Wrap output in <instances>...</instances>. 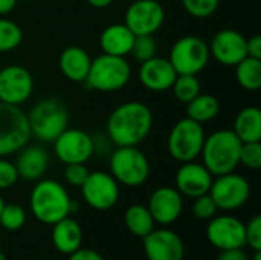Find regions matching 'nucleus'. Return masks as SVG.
<instances>
[{
    "mask_svg": "<svg viewBox=\"0 0 261 260\" xmlns=\"http://www.w3.org/2000/svg\"><path fill=\"white\" fill-rule=\"evenodd\" d=\"M153 129V112L141 101H127L112 110L106 132L116 147L139 146Z\"/></svg>",
    "mask_w": 261,
    "mask_h": 260,
    "instance_id": "1",
    "label": "nucleus"
},
{
    "mask_svg": "<svg viewBox=\"0 0 261 260\" xmlns=\"http://www.w3.org/2000/svg\"><path fill=\"white\" fill-rule=\"evenodd\" d=\"M32 216L46 225H54L63 218L72 216L78 205L70 199L66 187L54 179H38L29 196Z\"/></svg>",
    "mask_w": 261,
    "mask_h": 260,
    "instance_id": "2",
    "label": "nucleus"
},
{
    "mask_svg": "<svg viewBox=\"0 0 261 260\" xmlns=\"http://www.w3.org/2000/svg\"><path fill=\"white\" fill-rule=\"evenodd\" d=\"M242 141L232 132V129H220L206 135L202 147V164L210 170L213 176L226 175L236 172L240 166Z\"/></svg>",
    "mask_w": 261,
    "mask_h": 260,
    "instance_id": "3",
    "label": "nucleus"
},
{
    "mask_svg": "<svg viewBox=\"0 0 261 260\" xmlns=\"http://www.w3.org/2000/svg\"><path fill=\"white\" fill-rule=\"evenodd\" d=\"M132 78V66L125 57L101 54L92 58L86 86L98 92H116L124 89Z\"/></svg>",
    "mask_w": 261,
    "mask_h": 260,
    "instance_id": "4",
    "label": "nucleus"
},
{
    "mask_svg": "<svg viewBox=\"0 0 261 260\" xmlns=\"http://www.w3.org/2000/svg\"><path fill=\"white\" fill-rule=\"evenodd\" d=\"M26 116L31 135L43 143H52L69 124V112L57 98L38 100Z\"/></svg>",
    "mask_w": 261,
    "mask_h": 260,
    "instance_id": "5",
    "label": "nucleus"
},
{
    "mask_svg": "<svg viewBox=\"0 0 261 260\" xmlns=\"http://www.w3.org/2000/svg\"><path fill=\"white\" fill-rule=\"evenodd\" d=\"M206 133L203 124L196 123L190 118L179 120L170 130L167 139V149L173 159L182 162L196 161L205 143Z\"/></svg>",
    "mask_w": 261,
    "mask_h": 260,
    "instance_id": "6",
    "label": "nucleus"
},
{
    "mask_svg": "<svg viewBox=\"0 0 261 260\" xmlns=\"http://www.w3.org/2000/svg\"><path fill=\"white\" fill-rule=\"evenodd\" d=\"M109 167L116 182L125 187H139L145 184L150 176L148 158L138 146L118 147L110 156Z\"/></svg>",
    "mask_w": 261,
    "mask_h": 260,
    "instance_id": "7",
    "label": "nucleus"
},
{
    "mask_svg": "<svg viewBox=\"0 0 261 260\" xmlns=\"http://www.w3.org/2000/svg\"><path fill=\"white\" fill-rule=\"evenodd\" d=\"M26 112L20 106L0 103V158L15 155L31 139Z\"/></svg>",
    "mask_w": 261,
    "mask_h": 260,
    "instance_id": "8",
    "label": "nucleus"
},
{
    "mask_svg": "<svg viewBox=\"0 0 261 260\" xmlns=\"http://www.w3.org/2000/svg\"><path fill=\"white\" fill-rule=\"evenodd\" d=\"M208 43L197 35L180 37L170 49L168 60L177 75H197L210 63Z\"/></svg>",
    "mask_w": 261,
    "mask_h": 260,
    "instance_id": "9",
    "label": "nucleus"
},
{
    "mask_svg": "<svg viewBox=\"0 0 261 260\" xmlns=\"http://www.w3.org/2000/svg\"><path fill=\"white\" fill-rule=\"evenodd\" d=\"M210 195L219 210L234 211L242 208L249 201L251 184L245 176L231 172L226 175L216 176V179H213Z\"/></svg>",
    "mask_w": 261,
    "mask_h": 260,
    "instance_id": "10",
    "label": "nucleus"
},
{
    "mask_svg": "<svg viewBox=\"0 0 261 260\" xmlns=\"http://www.w3.org/2000/svg\"><path fill=\"white\" fill-rule=\"evenodd\" d=\"M165 21V9L158 0H135L124 14V25L135 35H154Z\"/></svg>",
    "mask_w": 261,
    "mask_h": 260,
    "instance_id": "11",
    "label": "nucleus"
},
{
    "mask_svg": "<svg viewBox=\"0 0 261 260\" xmlns=\"http://www.w3.org/2000/svg\"><path fill=\"white\" fill-rule=\"evenodd\" d=\"M84 202L98 211L113 208L119 201V184L107 172H90L80 187Z\"/></svg>",
    "mask_w": 261,
    "mask_h": 260,
    "instance_id": "12",
    "label": "nucleus"
},
{
    "mask_svg": "<svg viewBox=\"0 0 261 260\" xmlns=\"http://www.w3.org/2000/svg\"><path fill=\"white\" fill-rule=\"evenodd\" d=\"M55 156L66 164H86L93 152L95 141L93 138L81 129H66L54 141Z\"/></svg>",
    "mask_w": 261,
    "mask_h": 260,
    "instance_id": "13",
    "label": "nucleus"
},
{
    "mask_svg": "<svg viewBox=\"0 0 261 260\" xmlns=\"http://www.w3.org/2000/svg\"><path fill=\"white\" fill-rule=\"evenodd\" d=\"M34 92L31 72L20 64H9L0 69V103L11 106L24 104Z\"/></svg>",
    "mask_w": 261,
    "mask_h": 260,
    "instance_id": "14",
    "label": "nucleus"
},
{
    "mask_svg": "<svg viewBox=\"0 0 261 260\" xmlns=\"http://www.w3.org/2000/svg\"><path fill=\"white\" fill-rule=\"evenodd\" d=\"M206 239L217 250L245 248V224L229 215L214 216L206 227Z\"/></svg>",
    "mask_w": 261,
    "mask_h": 260,
    "instance_id": "15",
    "label": "nucleus"
},
{
    "mask_svg": "<svg viewBox=\"0 0 261 260\" xmlns=\"http://www.w3.org/2000/svg\"><path fill=\"white\" fill-rule=\"evenodd\" d=\"M210 55L222 66L234 67L246 54V37L236 29H220L208 43Z\"/></svg>",
    "mask_w": 261,
    "mask_h": 260,
    "instance_id": "16",
    "label": "nucleus"
},
{
    "mask_svg": "<svg viewBox=\"0 0 261 260\" xmlns=\"http://www.w3.org/2000/svg\"><path fill=\"white\" fill-rule=\"evenodd\" d=\"M142 244L148 260H184L185 256L182 238L168 228H154L142 238Z\"/></svg>",
    "mask_w": 261,
    "mask_h": 260,
    "instance_id": "17",
    "label": "nucleus"
},
{
    "mask_svg": "<svg viewBox=\"0 0 261 260\" xmlns=\"http://www.w3.org/2000/svg\"><path fill=\"white\" fill-rule=\"evenodd\" d=\"M147 208L156 224L167 227L180 218L184 210V198L176 187L164 185L151 193Z\"/></svg>",
    "mask_w": 261,
    "mask_h": 260,
    "instance_id": "18",
    "label": "nucleus"
},
{
    "mask_svg": "<svg viewBox=\"0 0 261 260\" xmlns=\"http://www.w3.org/2000/svg\"><path fill=\"white\" fill-rule=\"evenodd\" d=\"M213 179L214 176L210 173V170L197 161L182 162L174 176L177 192L182 196H188L193 199L210 193Z\"/></svg>",
    "mask_w": 261,
    "mask_h": 260,
    "instance_id": "19",
    "label": "nucleus"
},
{
    "mask_svg": "<svg viewBox=\"0 0 261 260\" xmlns=\"http://www.w3.org/2000/svg\"><path fill=\"white\" fill-rule=\"evenodd\" d=\"M177 74L171 66L168 58L154 55L153 58L141 63L139 67V81L150 92H167L171 90V86Z\"/></svg>",
    "mask_w": 261,
    "mask_h": 260,
    "instance_id": "20",
    "label": "nucleus"
},
{
    "mask_svg": "<svg viewBox=\"0 0 261 260\" xmlns=\"http://www.w3.org/2000/svg\"><path fill=\"white\" fill-rule=\"evenodd\" d=\"M17 153L18 156L14 164L18 173V178L24 181H38L44 176L47 166H49V156L43 147L26 144Z\"/></svg>",
    "mask_w": 261,
    "mask_h": 260,
    "instance_id": "21",
    "label": "nucleus"
},
{
    "mask_svg": "<svg viewBox=\"0 0 261 260\" xmlns=\"http://www.w3.org/2000/svg\"><path fill=\"white\" fill-rule=\"evenodd\" d=\"M92 64L90 54L81 46H67L58 58L61 74L72 83H84Z\"/></svg>",
    "mask_w": 261,
    "mask_h": 260,
    "instance_id": "22",
    "label": "nucleus"
},
{
    "mask_svg": "<svg viewBox=\"0 0 261 260\" xmlns=\"http://www.w3.org/2000/svg\"><path fill=\"white\" fill-rule=\"evenodd\" d=\"M135 34L124 23H113L102 29L99 35V46L102 54L115 57H127L132 51Z\"/></svg>",
    "mask_w": 261,
    "mask_h": 260,
    "instance_id": "23",
    "label": "nucleus"
},
{
    "mask_svg": "<svg viewBox=\"0 0 261 260\" xmlns=\"http://www.w3.org/2000/svg\"><path fill=\"white\" fill-rule=\"evenodd\" d=\"M83 228L70 216L52 225V244L61 254H72L83 245Z\"/></svg>",
    "mask_w": 261,
    "mask_h": 260,
    "instance_id": "24",
    "label": "nucleus"
},
{
    "mask_svg": "<svg viewBox=\"0 0 261 260\" xmlns=\"http://www.w3.org/2000/svg\"><path fill=\"white\" fill-rule=\"evenodd\" d=\"M232 132L242 143L261 141V110L257 106L243 107L234 120Z\"/></svg>",
    "mask_w": 261,
    "mask_h": 260,
    "instance_id": "25",
    "label": "nucleus"
},
{
    "mask_svg": "<svg viewBox=\"0 0 261 260\" xmlns=\"http://www.w3.org/2000/svg\"><path fill=\"white\" fill-rule=\"evenodd\" d=\"M187 118L205 124L217 118L220 112V101L211 93H199L190 103H187Z\"/></svg>",
    "mask_w": 261,
    "mask_h": 260,
    "instance_id": "26",
    "label": "nucleus"
},
{
    "mask_svg": "<svg viewBox=\"0 0 261 260\" xmlns=\"http://www.w3.org/2000/svg\"><path fill=\"white\" fill-rule=\"evenodd\" d=\"M124 222H125L127 230L133 236L141 238V239L145 238L148 233H151L154 230V225H156L150 210L141 204H133L125 210Z\"/></svg>",
    "mask_w": 261,
    "mask_h": 260,
    "instance_id": "27",
    "label": "nucleus"
},
{
    "mask_svg": "<svg viewBox=\"0 0 261 260\" xmlns=\"http://www.w3.org/2000/svg\"><path fill=\"white\" fill-rule=\"evenodd\" d=\"M236 67L237 83L249 92H257L261 87V60L245 57Z\"/></svg>",
    "mask_w": 261,
    "mask_h": 260,
    "instance_id": "28",
    "label": "nucleus"
},
{
    "mask_svg": "<svg viewBox=\"0 0 261 260\" xmlns=\"http://www.w3.org/2000/svg\"><path fill=\"white\" fill-rule=\"evenodd\" d=\"M23 41V31L11 18L0 17V54L17 49Z\"/></svg>",
    "mask_w": 261,
    "mask_h": 260,
    "instance_id": "29",
    "label": "nucleus"
},
{
    "mask_svg": "<svg viewBox=\"0 0 261 260\" xmlns=\"http://www.w3.org/2000/svg\"><path fill=\"white\" fill-rule=\"evenodd\" d=\"M171 90L177 101L187 104L202 92V83L197 75H177Z\"/></svg>",
    "mask_w": 261,
    "mask_h": 260,
    "instance_id": "30",
    "label": "nucleus"
},
{
    "mask_svg": "<svg viewBox=\"0 0 261 260\" xmlns=\"http://www.w3.org/2000/svg\"><path fill=\"white\" fill-rule=\"evenodd\" d=\"M26 224V211L18 204H5L0 213V225L6 231H18Z\"/></svg>",
    "mask_w": 261,
    "mask_h": 260,
    "instance_id": "31",
    "label": "nucleus"
},
{
    "mask_svg": "<svg viewBox=\"0 0 261 260\" xmlns=\"http://www.w3.org/2000/svg\"><path fill=\"white\" fill-rule=\"evenodd\" d=\"M158 52V43L153 35H136L130 54L139 63L153 58Z\"/></svg>",
    "mask_w": 261,
    "mask_h": 260,
    "instance_id": "32",
    "label": "nucleus"
},
{
    "mask_svg": "<svg viewBox=\"0 0 261 260\" xmlns=\"http://www.w3.org/2000/svg\"><path fill=\"white\" fill-rule=\"evenodd\" d=\"M184 9L194 18H208L216 14L220 0H180Z\"/></svg>",
    "mask_w": 261,
    "mask_h": 260,
    "instance_id": "33",
    "label": "nucleus"
},
{
    "mask_svg": "<svg viewBox=\"0 0 261 260\" xmlns=\"http://www.w3.org/2000/svg\"><path fill=\"white\" fill-rule=\"evenodd\" d=\"M240 164L251 170L261 167V141L243 143L240 149Z\"/></svg>",
    "mask_w": 261,
    "mask_h": 260,
    "instance_id": "34",
    "label": "nucleus"
},
{
    "mask_svg": "<svg viewBox=\"0 0 261 260\" xmlns=\"http://www.w3.org/2000/svg\"><path fill=\"white\" fill-rule=\"evenodd\" d=\"M219 211V207L216 205L214 199L211 198L210 193H205L202 196L194 198V204H193V215L197 219L202 221H210L213 219Z\"/></svg>",
    "mask_w": 261,
    "mask_h": 260,
    "instance_id": "35",
    "label": "nucleus"
},
{
    "mask_svg": "<svg viewBox=\"0 0 261 260\" xmlns=\"http://www.w3.org/2000/svg\"><path fill=\"white\" fill-rule=\"evenodd\" d=\"M245 241L246 245L254 250L261 251V216L255 215L248 224H245Z\"/></svg>",
    "mask_w": 261,
    "mask_h": 260,
    "instance_id": "36",
    "label": "nucleus"
},
{
    "mask_svg": "<svg viewBox=\"0 0 261 260\" xmlns=\"http://www.w3.org/2000/svg\"><path fill=\"white\" fill-rule=\"evenodd\" d=\"M89 169L86 164H66L64 167V179L72 187H81L89 176Z\"/></svg>",
    "mask_w": 261,
    "mask_h": 260,
    "instance_id": "37",
    "label": "nucleus"
},
{
    "mask_svg": "<svg viewBox=\"0 0 261 260\" xmlns=\"http://www.w3.org/2000/svg\"><path fill=\"white\" fill-rule=\"evenodd\" d=\"M18 181L15 164L6 158H0V190H8Z\"/></svg>",
    "mask_w": 261,
    "mask_h": 260,
    "instance_id": "38",
    "label": "nucleus"
},
{
    "mask_svg": "<svg viewBox=\"0 0 261 260\" xmlns=\"http://www.w3.org/2000/svg\"><path fill=\"white\" fill-rule=\"evenodd\" d=\"M69 260H104V257L90 248H78L76 251H73L72 254H69Z\"/></svg>",
    "mask_w": 261,
    "mask_h": 260,
    "instance_id": "39",
    "label": "nucleus"
},
{
    "mask_svg": "<svg viewBox=\"0 0 261 260\" xmlns=\"http://www.w3.org/2000/svg\"><path fill=\"white\" fill-rule=\"evenodd\" d=\"M246 54L248 57L261 60V35H252L251 38H246Z\"/></svg>",
    "mask_w": 261,
    "mask_h": 260,
    "instance_id": "40",
    "label": "nucleus"
},
{
    "mask_svg": "<svg viewBox=\"0 0 261 260\" xmlns=\"http://www.w3.org/2000/svg\"><path fill=\"white\" fill-rule=\"evenodd\" d=\"M217 260H249L248 254L243 248H232V250H223L220 251Z\"/></svg>",
    "mask_w": 261,
    "mask_h": 260,
    "instance_id": "41",
    "label": "nucleus"
},
{
    "mask_svg": "<svg viewBox=\"0 0 261 260\" xmlns=\"http://www.w3.org/2000/svg\"><path fill=\"white\" fill-rule=\"evenodd\" d=\"M17 6V0H0V17L9 14Z\"/></svg>",
    "mask_w": 261,
    "mask_h": 260,
    "instance_id": "42",
    "label": "nucleus"
},
{
    "mask_svg": "<svg viewBox=\"0 0 261 260\" xmlns=\"http://www.w3.org/2000/svg\"><path fill=\"white\" fill-rule=\"evenodd\" d=\"M86 2L95 9H104L107 6H110L115 0H86Z\"/></svg>",
    "mask_w": 261,
    "mask_h": 260,
    "instance_id": "43",
    "label": "nucleus"
},
{
    "mask_svg": "<svg viewBox=\"0 0 261 260\" xmlns=\"http://www.w3.org/2000/svg\"><path fill=\"white\" fill-rule=\"evenodd\" d=\"M252 260H261V251H254V257Z\"/></svg>",
    "mask_w": 261,
    "mask_h": 260,
    "instance_id": "44",
    "label": "nucleus"
},
{
    "mask_svg": "<svg viewBox=\"0 0 261 260\" xmlns=\"http://www.w3.org/2000/svg\"><path fill=\"white\" fill-rule=\"evenodd\" d=\"M5 207V201H3V198L0 196V213H2V208Z\"/></svg>",
    "mask_w": 261,
    "mask_h": 260,
    "instance_id": "45",
    "label": "nucleus"
},
{
    "mask_svg": "<svg viewBox=\"0 0 261 260\" xmlns=\"http://www.w3.org/2000/svg\"><path fill=\"white\" fill-rule=\"evenodd\" d=\"M0 253H2V241H0Z\"/></svg>",
    "mask_w": 261,
    "mask_h": 260,
    "instance_id": "46",
    "label": "nucleus"
},
{
    "mask_svg": "<svg viewBox=\"0 0 261 260\" xmlns=\"http://www.w3.org/2000/svg\"><path fill=\"white\" fill-rule=\"evenodd\" d=\"M46 260H52V259H46Z\"/></svg>",
    "mask_w": 261,
    "mask_h": 260,
    "instance_id": "47",
    "label": "nucleus"
}]
</instances>
